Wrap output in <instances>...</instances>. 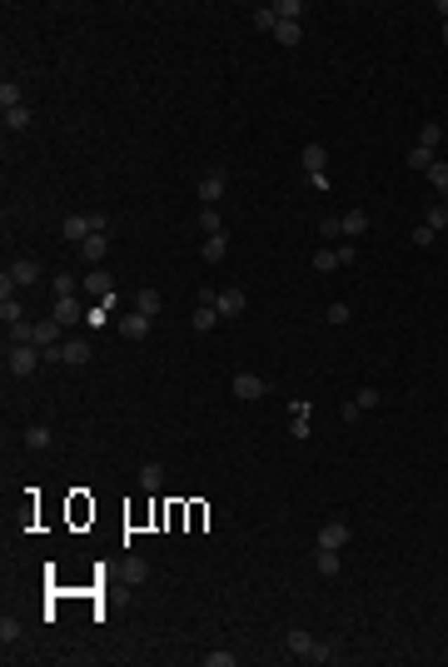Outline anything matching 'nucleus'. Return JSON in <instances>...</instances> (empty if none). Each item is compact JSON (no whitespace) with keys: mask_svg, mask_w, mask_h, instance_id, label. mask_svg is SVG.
<instances>
[{"mask_svg":"<svg viewBox=\"0 0 448 667\" xmlns=\"http://www.w3.org/2000/svg\"><path fill=\"white\" fill-rule=\"evenodd\" d=\"M6 364H11L15 378H30L45 364V349H35V344H6Z\"/></svg>","mask_w":448,"mask_h":667,"instance_id":"nucleus-1","label":"nucleus"},{"mask_svg":"<svg viewBox=\"0 0 448 667\" xmlns=\"http://www.w3.org/2000/svg\"><path fill=\"white\" fill-rule=\"evenodd\" d=\"M299 159H304L309 185H314V190H329V175H324V170H329V150H324V145H304V154H299Z\"/></svg>","mask_w":448,"mask_h":667,"instance_id":"nucleus-2","label":"nucleus"},{"mask_svg":"<svg viewBox=\"0 0 448 667\" xmlns=\"http://www.w3.org/2000/svg\"><path fill=\"white\" fill-rule=\"evenodd\" d=\"M45 364H70V369H80V364H90V344H85V339H65V344L45 349Z\"/></svg>","mask_w":448,"mask_h":667,"instance_id":"nucleus-3","label":"nucleus"},{"mask_svg":"<svg viewBox=\"0 0 448 667\" xmlns=\"http://www.w3.org/2000/svg\"><path fill=\"white\" fill-rule=\"evenodd\" d=\"M80 289H85V294H90L95 304H105V309H110V304H115V279H110V274H105V269H90V274H85V279H80Z\"/></svg>","mask_w":448,"mask_h":667,"instance_id":"nucleus-4","label":"nucleus"},{"mask_svg":"<svg viewBox=\"0 0 448 667\" xmlns=\"http://www.w3.org/2000/svg\"><path fill=\"white\" fill-rule=\"evenodd\" d=\"M230 388H235V399L249 404V399H264V394H269V378H259V374H235Z\"/></svg>","mask_w":448,"mask_h":667,"instance_id":"nucleus-5","label":"nucleus"},{"mask_svg":"<svg viewBox=\"0 0 448 667\" xmlns=\"http://www.w3.org/2000/svg\"><path fill=\"white\" fill-rule=\"evenodd\" d=\"M11 279H15V289H30V284H40V259H11Z\"/></svg>","mask_w":448,"mask_h":667,"instance_id":"nucleus-6","label":"nucleus"},{"mask_svg":"<svg viewBox=\"0 0 448 667\" xmlns=\"http://www.w3.org/2000/svg\"><path fill=\"white\" fill-rule=\"evenodd\" d=\"M244 304H249V299H244V289H219V294H214L219 319H239V314H244Z\"/></svg>","mask_w":448,"mask_h":667,"instance_id":"nucleus-7","label":"nucleus"},{"mask_svg":"<svg viewBox=\"0 0 448 667\" xmlns=\"http://www.w3.org/2000/svg\"><path fill=\"white\" fill-rule=\"evenodd\" d=\"M284 647H289L294 657H304V662H314V647H319V638H309L304 628H289V638H284Z\"/></svg>","mask_w":448,"mask_h":667,"instance_id":"nucleus-8","label":"nucleus"},{"mask_svg":"<svg viewBox=\"0 0 448 667\" xmlns=\"http://www.w3.org/2000/svg\"><path fill=\"white\" fill-rule=\"evenodd\" d=\"M349 538H354L349 523H324V528H319V548H329V553H339Z\"/></svg>","mask_w":448,"mask_h":667,"instance_id":"nucleus-9","label":"nucleus"},{"mask_svg":"<svg viewBox=\"0 0 448 667\" xmlns=\"http://www.w3.org/2000/svg\"><path fill=\"white\" fill-rule=\"evenodd\" d=\"M60 235L70 239V244H85L95 230H90V214H65V225H60Z\"/></svg>","mask_w":448,"mask_h":667,"instance_id":"nucleus-10","label":"nucleus"},{"mask_svg":"<svg viewBox=\"0 0 448 667\" xmlns=\"http://www.w3.org/2000/svg\"><path fill=\"white\" fill-rule=\"evenodd\" d=\"M50 319L70 329V324H80V319H85V309H80V299H75V294H65V299H55V314H50Z\"/></svg>","mask_w":448,"mask_h":667,"instance_id":"nucleus-11","label":"nucleus"},{"mask_svg":"<svg viewBox=\"0 0 448 667\" xmlns=\"http://www.w3.org/2000/svg\"><path fill=\"white\" fill-rule=\"evenodd\" d=\"M224 185H230V175H224V170H209V175L199 180V199H204V204H219Z\"/></svg>","mask_w":448,"mask_h":667,"instance_id":"nucleus-12","label":"nucleus"},{"mask_svg":"<svg viewBox=\"0 0 448 667\" xmlns=\"http://www.w3.org/2000/svg\"><path fill=\"white\" fill-rule=\"evenodd\" d=\"M224 254H230V235H204L199 259H204V264H224Z\"/></svg>","mask_w":448,"mask_h":667,"instance_id":"nucleus-13","label":"nucleus"},{"mask_svg":"<svg viewBox=\"0 0 448 667\" xmlns=\"http://www.w3.org/2000/svg\"><path fill=\"white\" fill-rule=\"evenodd\" d=\"M369 235V209H344V239Z\"/></svg>","mask_w":448,"mask_h":667,"instance_id":"nucleus-14","label":"nucleus"},{"mask_svg":"<svg viewBox=\"0 0 448 667\" xmlns=\"http://www.w3.org/2000/svg\"><path fill=\"white\" fill-rule=\"evenodd\" d=\"M314 573H324V578H339V553L319 548V553H314Z\"/></svg>","mask_w":448,"mask_h":667,"instance_id":"nucleus-15","label":"nucleus"},{"mask_svg":"<svg viewBox=\"0 0 448 667\" xmlns=\"http://www.w3.org/2000/svg\"><path fill=\"white\" fill-rule=\"evenodd\" d=\"M80 254H85V259H90V264H100V259H105V254H110V239H105V235H90V239H85V244H80Z\"/></svg>","mask_w":448,"mask_h":667,"instance_id":"nucleus-16","label":"nucleus"},{"mask_svg":"<svg viewBox=\"0 0 448 667\" xmlns=\"http://www.w3.org/2000/svg\"><path fill=\"white\" fill-rule=\"evenodd\" d=\"M159 304H164V299H159V289H140V294H135V314H150V319H154V314H159Z\"/></svg>","mask_w":448,"mask_h":667,"instance_id":"nucleus-17","label":"nucleus"},{"mask_svg":"<svg viewBox=\"0 0 448 667\" xmlns=\"http://www.w3.org/2000/svg\"><path fill=\"white\" fill-rule=\"evenodd\" d=\"M190 324H195V334H209V329H214V324H219V309H214V304H199V309H195V319H190Z\"/></svg>","mask_w":448,"mask_h":667,"instance_id":"nucleus-18","label":"nucleus"},{"mask_svg":"<svg viewBox=\"0 0 448 667\" xmlns=\"http://www.w3.org/2000/svg\"><path fill=\"white\" fill-rule=\"evenodd\" d=\"M140 488H145V493H159V488H164V468H159V463H145V468H140Z\"/></svg>","mask_w":448,"mask_h":667,"instance_id":"nucleus-19","label":"nucleus"},{"mask_svg":"<svg viewBox=\"0 0 448 667\" xmlns=\"http://www.w3.org/2000/svg\"><path fill=\"white\" fill-rule=\"evenodd\" d=\"M274 40H279V45H289V50H294V45L304 40V30H299V20H279V30H274Z\"/></svg>","mask_w":448,"mask_h":667,"instance_id":"nucleus-20","label":"nucleus"},{"mask_svg":"<svg viewBox=\"0 0 448 667\" xmlns=\"http://www.w3.org/2000/svg\"><path fill=\"white\" fill-rule=\"evenodd\" d=\"M130 339H150V314H125V324H120Z\"/></svg>","mask_w":448,"mask_h":667,"instance_id":"nucleus-21","label":"nucleus"},{"mask_svg":"<svg viewBox=\"0 0 448 667\" xmlns=\"http://www.w3.org/2000/svg\"><path fill=\"white\" fill-rule=\"evenodd\" d=\"M289 414H294V423H289V433H294V438H309V404L299 399V404H294Z\"/></svg>","mask_w":448,"mask_h":667,"instance_id":"nucleus-22","label":"nucleus"},{"mask_svg":"<svg viewBox=\"0 0 448 667\" xmlns=\"http://www.w3.org/2000/svg\"><path fill=\"white\" fill-rule=\"evenodd\" d=\"M11 130H15V135H20V130H30V110H25V105L6 110V135H11Z\"/></svg>","mask_w":448,"mask_h":667,"instance_id":"nucleus-23","label":"nucleus"},{"mask_svg":"<svg viewBox=\"0 0 448 667\" xmlns=\"http://www.w3.org/2000/svg\"><path fill=\"white\" fill-rule=\"evenodd\" d=\"M199 230H204V235H224V219H219V209H214V204H204V209H199Z\"/></svg>","mask_w":448,"mask_h":667,"instance_id":"nucleus-24","label":"nucleus"},{"mask_svg":"<svg viewBox=\"0 0 448 667\" xmlns=\"http://www.w3.org/2000/svg\"><path fill=\"white\" fill-rule=\"evenodd\" d=\"M25 449H35V454L50 449V428H45V423H30V428H25Z\"/></svg>","mask_w":448,"mask_h":667,"instance_id":"nucleus-25","label":"nucleus"},{"mask_svg":"<svg viewBox=\"0 0 448 667\" xmlns=\"http://www.w3.org/2000/svg\"><path fill=\"white\" fill-rule=\"evenodd\" d=\"M423 225H428V230H443V225H448V204H443V199H433V204L423 209Z\"/></svg>","mask_w":448,"mask_h":667,"instance_id":"nucleus-26","label":"nucleus"},{"mask_svg":"<svg viewBox=\"0 0 448 667\" xmlns=\"http://www.w3.org/2000/svg\"><path fill=\"white\" fill-rule=\"evenodd\" d=\"M319 235H324V239L334 244V239L344 235V214H324V219H319Z\"/></svg>","mask_w":448,"mask_h":667,"instance_id":"nucleus-27","label":"nucleus"},{"mask_svg":"<svg viewBox=\"0 0 448 667\" xmlns=\"http://www.w3.org/2000/svg\"><path fill=\"white\" fill-rule=\"evenodd\" d=\"M428 185H433V190H438V199L448 204V164H438V159H433V170H428Z\"/></svg>","mask_w":448,"mask_h":667,"instance_id":"nucleus-28","label":"nucleus"},{"mask_svg":"<svg viewBox=\"0 0 448 667\" xmlns=\"http://www.w3.org/2000/svg\"><path fill=\"white\" fill-rule=\"evenodd\" d=\"M254 25L274 35V30H279V11H274V6H254Z\"/></svg>","mask_w":448,"mask_h":667,"instance_id":"nucleus-29","label":"nucleus"},{"mask_svg":"<svg viewBox=\"0 0 448 667\" xmlns=\"http://www.w3.org/2000/svg\"><path fill=\"white\" fill-rule=\"evenodd\" d=\"M443 135H448V130H443L438 120H428V125L419 130V145H423V150H438V140H443Z\"/></svg>","mask_w":448,"mask_h":667,"instance_id":"nucleus-30","label":"nucleus"},{"mask_svg":"<svg viewBox=\"0 0 448 667\" xmlns=\"http://www.w3.org/2000/svg\"><path fill=\"white\" fill-rule=\"evenodd\" d=\"M15 105H25V95H20L15 80H6V85H0V110H15Z\"/></svg>","mask_w":448,"mask_h":667,"instance_id":"nucleus-31","label":"nucleus"},{"mask_svg":"<svg viewBox=\"0 0 448 667\" xmlns=\"http://www.w3.org/2000/svg\"><path fill=\"white\" fill-rule=\"evenodd\" d=\"M409 170H423V175H428V170H433V150L414 145V150H409Z\"/></svg>","mask_w":448,"mask_h":667,"instance_id":"nucleus-32","label":"nucleus"},{"mask_svg":"<svg viewBox=\"0 0 448 667\" xmlns=\"http://www.w3.org/2000/svg\"><path fill=\"white\" fill-rule=\"evenodd\" d=\"M20 633H25V628H20V618H11V613L0 618V642H6V647H11V642H20Z\"/></svg>","mask_w":448,"mask_h":667,"instance_id":"nucleus-33","label":"nucleus"},{"mask_svg":"<svg viewBox=\"0 0 448 667\" xmlns=\"http://www.w3.org/2000/svg\"><path fill=\"white\" fill-rule=\"evenodd\" d=\"M0 319H6V329H11V324H20V299H15V294L0 299Z\"/></svg>","mask_w":448,"mask_h":667,"instance_id":"nucleus-34","label":"nucleus"},{"mask_svg":"<svg viewBox=\"0 0 448 667\" xmlns=\"http://www.w3.org/2000/svg\"><path fill=\"white\" fill-rule=\"evenodd\" d=\"M239 657L235 652H224V647H214V652H204V667H235Z\"/></svg>","mask_w":448,"mask_h":667,"instance_id":"nucleus-35","label":"nucleus"},{"mask_svg":"<svg viewBox=\"0 0 448 667\" xmlns=\"http://www.w3.org/2000/svg\"><path fill=\"white\" fill-rule=\"evenodd\" d=\"M274 11H279V20H299L304 15V0H279Z\"/></svg>","mask_w":448,"mask_h":667,"instance_id":"nucleus-36","label":"nucleus"},{"mask_svg":"<svg viewBox=\"0 0 448 667\" xmlns=\"http://www.w3.org/2000/svg\"><path fill=\"white\" fill-rule=\"evenodd\" d=\"M75 289H80L75 274H55V299H65V294H75Z\"/></svg>","mask_w":448,"mask_h":667,"instance_id":"nucleus-37","label":"nucleus"},{"mask_svg":"<svg viewBox=\"0 0 448 667\" xmlns=\"http://www.w3.org/2000/svg\"><path fill=\"white\" fill-rule=\"evenodd\" d=\"M324 319H329V324H349V304H344V299H334V304L324 309Z\"/></svg>","mask_w":448,"mask_h":667,"instance_id":"nucleus-38","label":"nucleus"},{"mask_svg":"<svg viewBox=\"0 0 448 667\" xmlns=\"http://www.w3.org/2000/svg\"><path fill=\"white\" fill-rule=\"evenodd\" d=\"M354 404H359L364 414H369V409H378V388H369V383H364L359 394H354Z\"/></svg>","mask_w":448,"mask_h":667,"instance_id":"nucleus-39","label":"nucleus"},{"mask_svg":"<svg viewBox=\"0 0 448 667\" xmlns=\"http://www.w3.org/2000/svg\"><path fill=\"white\" fill-rule=\"evenodd\" d=\"M125 578H130V583H145V578H150V563H145V558H130Z\"/></svg>","mask_w":448,"mask_h":667,"instance_id":"nucleus-40","label":"nucleus"},{"mask_svg":"<svg viewBox=\"0 0 448 667\" xmlns=\"http://www.w3.org/2000/svg\"><path fill=\"white\" fill-rule=\"evenodd\" d=\"M433 239H438V230H428V225H414V244H419V249H428Z\"/></svg>","mask_w":448,"mask_h":667,"instance_id":"nucleus-41","label":"nucleus"},{"mask_svg":"<svg viewBox=\"0 0 448 667\" xmlns=\"http://www.w3.org/2000/svg\"><path fill=\"white\" fill-rule=\"evenodd\" d=\"M339 418H344V423H359V418H364V409H359V404H354V399H349V404H344V409H339Z\"/></svg>","mask_w":448,"mask_h":667,"instance_id":"nucleus-42","label":"nucleus"},{"mask_svg":"<svg viewBox=\"0 0 448 667\" xmlns=\"http://www.w3.org/2000/svg\"><path fill=\"white\" fill-rule=\"evenodd\" d=\"M85 324H90V329H100V324H105V304H95V309H85Z\"/></svg>","mask_w":448,"mask_h":667,"instance_id":"nucleus-43","label":"nucleus"},{"mask_svg":"<svg viewBox=\"0 0 448 667\" xmlns=\"http://www.w3.org/2000/svg\"><path fill=\"white\" fill-rule=\"evenodd\" d=\"M438 15H443V20H448V0H438Z\"/></svg>","mask_w":448,"mask_h":667,"instance_id":"nucleus-44","label":"nucleus"},{"mask_svg":"<svg viewBox=\"0 0 448 667\" xmlns=\"http://www.w3.org/2000/svg\"><path fill=\"white\" fill-rule=\"evenodd\" d=\"M443 45H448V20H443Z\"/></svg>","mask_w":448,"mask_h":667,"instance_id":"nucleus-45","label":"nucleus"}]
</instances>
